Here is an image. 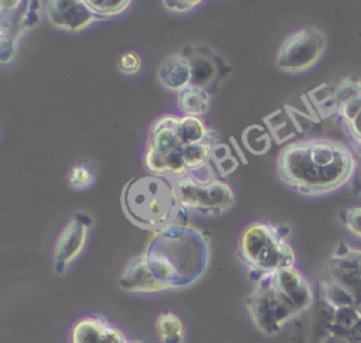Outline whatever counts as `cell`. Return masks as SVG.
Wrapping results in <instances>:
<instances>
[{
  "label": "cell",
  "instance_id": "obj_13",
  "mask_svg": "<svg viewBox=\"0 0 361 343\" xmlns=\"http://www.w3.org/2000/svg\"><path fill=\"white\" fill-rule=\"evenodd\" d=\"M44 20V1L0 0V32L20 40Z\"/></svg>",
  "mask_w": 361,
  "mask_h": 343
},
{
  "label": "cell",
  "instance_id": "obj_23",
  "mask_svg": "<svg viewBox=\"0 0 361 343\" xmlns=\"http://www.w3.org/2000/svg\"><path fill=\"white\" fill-rule=\"evenodd\" d=\"M141 66V56L135 51H124L117 59V69L123 75H137Z\"/></svg>",
  "mask_w": 361,
  "mask_h": 343
},
{
  "label": "cell",
  "instance_id": "obj_24",
  "mask_svg": "<svg viewBox=\"0 0 361 343\" xmlns=\"http://www.w3.org/2000/svg\"><path fill=\"white\" fill-rule=\"evenodd\" d=\"M18 45L17 40L0 32V65H10L17 59Z\"/></svg>",
  "mask_w": 361,
  "mask_h": 343
},
{
  "label": "cell",
  "instance_id": "obj_4",
  "mask_svg": "<svg viewBox=\"0 0 361 343\" xmlns=\"http://www.w3.org/2000/svg\"><path fill=\"white\" fill-rule=\"evenodd\" d=\"M245 308L252 326L264 336L281 333L306 315L316 302L312 281L295 265L251 279Z\"/></svg>",
  "mask_w": 361,
  "mask_h": 343
},
{
  "label": "cell",
  "instance_id": "obj_15",
  "mask_svg": "<svg viewBox=\"0 0 361 343\" xmlns=\"http://www.w3.org/2000/svg\"><path fill=\"white\" fill-rule=\"evenodd\" d=\"M117 284L121 291L137 295L166 292L165 285L152 274L142 253L133 255L118 274Z\"/></svg>",
  "mask_w": 361,
  "mask_h": 343
},
{
  "label": "cell",
  "instance_id": "obj_14",
  "mask_svg": "<svg viewBox=\"0 0 361 343\" xmlns=\"http://www.w3.org/2000/svg\"><path fill=\"white\" fill-rule=\"evenodd\" d=\"M44 18L52 28L66 32H79L100 21L85 0H47L44 1Z\"/></svg>",
  "mask_w": 361,
  "mask_h": 343
},
{
  "label": "cell",
  "instance_id": "obj_17",
  "mask_svg": "<svg viewBox=\"0 0 361 343\" xmlns=\"http://www.w3.org/2000/svg\"><path fill=\"white\" fill-rule=\"evenodd\" d=\"M190 79L189 62L179 49L165 55L157 66V82L166 92L176 95L190 86Z\"/></svg>",
  "mask_w": 361,
  "mask_h": 343
},
{
  "label": "cell",
  "instance_id": "obj_20",
  "mask_svg": "<svg viewBox=\"0 0 361 343\" xmlns=\"http://www.w3.org/2000/svg\"><path fill=\"white\" fill-rule=\"evenodd\" d=\"M66 181L71 189H76V191L90 189L96 182L94 164L87 160L75 162L68 171Z\"/></svg>",
  "mask_w": 361,
  "mask_h": 343
},
{
  "label": "cell",
  "instance_id": "obj_25",
  "mask_svg": "<svg viewBox=\"0 0 361 343\" xmlns=\"http://www.w3.org/2000/svg\"><path fill=\"white\" fill-rule=\"evenodd\" d=\"M202 4L200 0H164L162 6L172 14H186Z\"/></svg>",
  "mask_w": 361,
  "mask_h": 343
},
{
  "label": "cell",
  "instance_id": "obj_8",
  "mask_svg": "<svg viewBox=\"0 0 361 343\" xmlns=\"http://www.w3.org/2000/svg\"><path fill=\"white\" fill-rule=\"evenodd\" d=\"M173 182L179 205L188 216L214 217L228 212L235 205L233 188L220 178L199 179L183 176Z\"/></svg>",
  "mask_w": 361,
  "mask_h": 343
},
{
  "label": "cell",
  "instance_id": "obj_12",
  "mask_svg": "<svg viewBox=\"0 0 361 343\" xmlns=\"http://www.w3.org/2000/svg\"><path fill=\"white\" fill-rule=\"evenodd\" d=\"M89 213L78 210L59 231L54 244V268L58 274H65L87 247L92 230Z\"/></svg>",
  "mask_w": 361,
  "mask_h": 343
},
{
  "label": "cell",
  "instance_id": "obj_16",
  "mask_svg": "<svg viewBox=\"0 0 361 343\" xmlns=\"http://www.w3.org/2000/svg\"><path fill=\"white\" fill-rule=\"evenodd\" d=\"M127 340L114 323L100 315L79 318L71 329V343H127Z\"/></svg>",
  "mask_w": 361,
  "mask_h": 343
},
{
  "label": "cell",
  "instance_id": "obj_22",
  "mask_svg": "<svg viewBox=\"0 0 361 343\" xmlns=\"http://www.w3.org/2000/svg\"><path fill=\"white\" fill-rule=\"evenodd\" d=\"M337 216L343 229L355 239L361 240V206L354 205L343 207Z\"/></svg>",
  "mask_w": 361,
  "mask_h": 343
},
{
  "label": "cell",
  "instance_id": "obj_7",
  "mask_svg": "<svg viewBox=\"0 0 361 343\" xmlns=\"http://www.w3.org/2000/svg\"><path fill=\"white\" fill-rule=\"evenodd\" d=\"M237 254L251 279L296 265L292 229L286 223L257 220L240 233Z\"/></svg>",
  "mask_w": 361,
  "mask_h": 343
},
{
  "label": "cell",
  "instance_id": "obj_6",
  "mask_svg": "<svg viewBox=\"0 0 361 343\" xmlns=\"http://www.w3.org/2000/svg\"><path fill=\"white\" fill-rule=\"evenodd\" d=\"M120 203L126 217L142 230L155 233L175 222H188L175 182L165 176L149 174L131 178L123 186Z\"/></svg>",
  "mask_w": 361,
  "mask_h": 343
},
{
  "label": "cell",
  "instance_id": "obj_26",
  "mask_svg": "<svg viewBox=\"0 0 361 343\" xmlns=\"http://www.w3.org/2000/svg\"><path fill=\"white\" fill-rule=\"evenodd\" d=\"M357 160H358V167H357L355 176H358V195L361 196V154H357Z\"/></svg>",
  "mask_w": 361,
  "mask_h": 343
},
{
  "label": "cell",
  "instance_id": "obj_21",
  "mask_svg": "<svg viewBox=\"0 0 361 343\" xmlns=\"http://www.w3.org/2000/svg\"><path fill=\"white\" fill-rule=\"evenodd\" d=\"M85 3L99 20L118 17L133 4L130 0H85Z\"/></svg>",
  "mask_w": 361,
  "mask_h": 343
},
{
  "label": "cell",
  "instance_id": "obj_5",
  "mask_svg": "<svg viewBox=\"0 0 361 343\" xmlns=\"http://www.w3.org/2000/svg\"><path fill=\"white\" fill-rule=\"evenodd\" d=\"M142 255L168 291L195 285L207 271V236L188 222H175L152 234Z\"/></svg>",
  "mask_w": 361,
  "mask_h": 343
},
{
  "label": "cell",
  "instance_id": "obj_2",
  "mask_svg": "<svg viewBox=\"0 0 361 343\" xmlns=\"http://www.w3.org/2000/svg\"><path fill=\"white\" fill-rule=\"evenodd\" d=\"M353 148L329 137H306L283 145L275 161L276 176L293 192L320 198L348 185L357 174Z\"/></svg>",
  "mask_w": 361,
  "mask_h": 343
},
{
  "label": "cell",
  "instance_id": "obj_11",
  "mask_svg": "<svg viewBox=\"0 0 361 343\" xmlns=\"http://www.w3.org/2000/svg\"><path fill=\"white\" fill-rule=\"evenodd\" d=\"M333 112L355 154H361V79L343 76L333 92Z\"/></svg>",
  "mask_w": 361,
  "mask_h": 343
},
{
  "label": "cell",
  "instance_id": "obj_18",
  "mask_svg": "<svg viewBox=\"0 0 361 343\" xmlns=\"http://www.w3.org/2000/svg\"><path fill=\"white\" fill-rule=\"evenodd\" d=\"M210 97L212 95L203 89L188 86L176 93V106L179 114L200 117L209 112L210 109Z\"/></svg>",
  "mask_w": 361,
  "mask_h": 343
},
{
  "label": "cell",
  "instance_id": "obj_19",
  "mask_svg": "<svg viewBox=\"0 0 361 343\" xmlns=\"http://www.w3.org/2000/svg\"><path fill=\"white\" fill-rule=\"evenodd\" d=\"M154 327L159 343H185V326L176 313L171 311L158 313Z\"/></svg>",
  "mask_w": 361,
  "mask_h": 343
},
{
  "label": "cell",
  "instance_id": "obj_1",
  "mask_svg": "<svg viewBox=\"0 0 361 343\" xmlns=\"http://www.w3.org/2000/svg\"><path fill=\"white\" fill-rule=\"evenodd\" d=\"M216 133L200 117L161 114L149 126L144 150V164L152 175L172 181L183 176L219 178L212 167Z\"/></svg>",
  "mask_w": 361,
  "mask_h": 343
},
{
  "label": "cell",
  "instance_id": "obj_10",
  "mask_svg": "<svg viewBox=\"0 0 361 343\" xmlns=\"http://www.w3.org/2000/svg\"><path fill=\"white\" fill-rule=\"evenodd\" d=\"M190 66V86L210 95L219 92L231 75V65L213 47L202 42H188L179 48Z\"/></svg>",
  "mask_w": 361,
  "mask_h": 343
},
{
  "label": "cell",
  "instance_id": "obj_9",
  "mask_svg": "<svg viewBox=\"0 0 361 343\" xmlns=\"http://www.w3.org/2000/svg\"><path fill=\"white\" fill-rule=\"evenodd\" d=\"M327 49L326 32L313 25L299 27L279 42L274 62L278 71L289 75L303 73L316 66Z\"/></svg>",
  "mask_w": 361,
  "mask_h": 343
},
{
  "label": "cell",
  "instance_id": "obj_27",
  "mask_svg": "<svg viewBox=\"0 0 361 343\" xmlns=\"http://www.w3.org/2000/svg\"><path fill=\"white\" fill-rule=\"evenodd\" d=\"M127 343H144L141 340H127Z\"/></svg>",
  "mask_w": 361,
  "mask_h": 343
},
{
  "label": "cell",
  "instance_id": "obj_3",
  "mask_svg": "<svg viewBox=\"0 0 361 343\" xmlns=\"http://www.w3.org/2000/svg\"><path fill=\"white\" fill-rule=\"evenodd\" d=\"M322 329L338 343L361 337V247L334 246L319 279Z\"/></svg>",
  "mask_w": 361,
  "mask_h": 343
}]
</instances>
